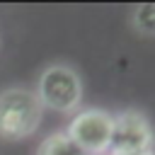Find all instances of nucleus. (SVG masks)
I'll return each mask as SVG.
<instances>
[{"label": "nucleus", "mask_w": 155, "mask_h": 155, "mask_svg": "<svg viewBox=\"0 0 155 155\" xmlns=\"http://www.w3.org/2000/svg\"><path fill=\"white\" fill-rule=\"evenodd\" d=\"M36 155H82V150L65 136V131H56L39 145Z\"/></svg>", "instance_id": "obj_5"}, {"label": "nucleus", "mask_w": 155, "mask_h": 155, "mask_svg": "<svg viewBox=\"0 0 155 155\" xmlns=\"http://www.w3.org/2000/svg\"><path fill=\"white\" fill-rule=\"evenodd\" d=\"M131 24L138 34L143 36H155V5L153 2H143L136 5L131 12Z\"/></svg>", "instance_id": "obj_6"}, {"label": "nucleus", "mask_w": 155, "mask_h": 155, "mask_svg": "<svg viewBox=\"0 0 155 155\" xmlns=\"http://www.w3.org/2000/svg\"><path fill=\"white\" fill-rule=\"evenodd\" d=\"M34 94H36L41 107H48V109L61 111V114H70V111L80 109L82 82H80V75L70 65L56 63L41 73L39 87Z\"/></svg>", "instance_id": "obj_2"}, {"label": "nucleus", "mask_w": 155, "mask_h": 155, "mask_svg": "<svg viewBox=\"0 0 155 155\" xmlns=\"http://www.w3.org/2000/svg\"><path fill=\"white\" fill-rule=\"evenodd\" d=\"M44 107L36 94L24 87H10L0 92V138L22 140L36 133Z\"/></svg>", "instance_id": "obj_1"}, {"label": "nucleus", "mask_w": 155, "mask_h": 155, "mask_svg": "<svg viewBox=\"0 0 155 155\" xmlns=\"http://www.w3.org/2000/svg\"><path fill=\"white\" fill-rule=\"evenodd\" d=\"M136 155H155V150H148V153H136Z\"/></svg>", "instance_id": "obj_7"}, {"label": "nucleus", "mask_w": 155, "mask_h": 155, "mask_svg": "<svg viewBox=\"0 0 155 155\" xmlns=\"http://www.w3.org/2000/svg\"><path fill=\"white\" fill-rule=\"evenodd\" d=\"M114 116L104 109H82L70 119L65 136L82 150V155H107L111 140Z\"/></svg>", "instance_id": "obj_3"}, {"label": "nucleus", "mask_w": 155, "mask_h": 155, "mask_svg": "<svg viewBox=\"0 0 155 155\" xmlns=\"http://www.w3.org/2000/svg\"><path fill=\"white\" fill-rule=\"evenodd\" d=\"M155 145V133L145 114L136 109H126L114 116L111 124V140L107 155H136L148 153Z\"/></svg>", "instance_id": "obj_4"}]
</instances>
